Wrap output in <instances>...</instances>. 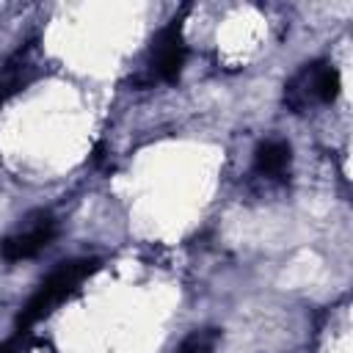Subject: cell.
Wrapping results in <instances>:
<instances>
[{
	"instance_id": "6da1fadb",
	"label": "cell",
	"mask_w": 353,
	"mask_h": 353,
	"mask_svg": "<svg viewBox=\"0 0 353 353\" xmlns=\"http://www.w3.org/2000/svg\"><path fill=\"white\" fill-rule=\"evenodd\" d=\"M99 270V259H69L61 262L41 284L39 290L30 295V301L22 306L19 317H17V331L28 334L30 325H36L41 317H47L58 303H63L69 295L77 292V287Z\"/></svg>"
},
{
	"instance_id": "7a4b0ae2",
	"label": "cell",
	"mask_w": 353,
	"mask_h": 353,
	"mask_svg": "<svg viewBox=\"0 0 353 353\" xmlns=\"http://www.w3.org/2000/svg\"><path fill=\"white\" fill-rule=\"evenodd\" d=\"M336 97H339V72L325 61L306 63L284 85V105L295 113H303L317 102L328 105Z\"/></svg>"
},
{
	"instance_id": "3957f363",
	"label": "cell",
	"mask_w": 353,
	"mask_h": 353,
	"mask_svg": "<svg viewBox=\"0 0 353 353\" xmlns=\"http://www.w3.org/2000/svg\"><path fill=\"white\" fill-rule=\"evenodd\" d=\"M152 72L165 80V83H176L188 58V47H185V36H182V14L174 17L165 28H160V33L152 39Z\"/></svg>"
},
{
	"instance_id": "277c9868",
	"label": "cell",
	"mask_w": 353,
	"mask_h": 353,
	"mask_svg": "<svg viewBox=\"0 0 353 353\" xmlns=\"http://www.w3.org/2000/svg\"><path fill=\"white\" fill-rule=\"evenodd\" d=\"M55 234H58L55 218L47 215V212H39L22 232H17V234H11V237H6V240L0 243V256H3L6 262L30 259V256H36L39 251H44V248L55 240Z\"/></svg>"
},
{
	"instance_id": "5b68a950",
	"label": "cell",
	"mask_w": 353,
	"mask_h": 353,
	"mask_svg": "<svg viewBox=\"0 0 353 353\" xmlns=\"http://www.w3.org/2000/svg\"><path fill=\"white\" fill-rule=\"evenodd\" d=\"M33 52H36V44L30 41V44L19 47V50L6 61V66L0 69V105L8 102L14 94H19L22 88H28V85L36 80L39 66H36V61H33Z\"/></svg>"
},
{
	"instance_id": "8992f818",
	"label": "cell",
	"mask_w": 353,
	"mask_h": 353,
	"mask_svg": "<svg viewBox=\"0 0 353 353\" xmlns=\"http://www.w3.org/2000/svg\"><path fill=\"white\" fill-rule=\"evenodd\" d=\"M290 160H292V152H290V143L284 141H262L254 149V171L262 176H273V179L284 176L290 168Z\"/></svg>"
},
{
	"instance_id": "52a82bcc",
	"label": "cell",
	"mask_w": 353,
	"mask_h": 353,
	"mask_svg": "<svg viewBox=\"0 0 353 353\" xmlns=\"http://www.w3.org/2000/svg\"><path fill=\"white\" fill-rule=\"evenodd\" d=\"M218 345V331L215 328H204V331H193L176 353H212Z\"/></svg>"
}]
</instances>
